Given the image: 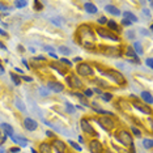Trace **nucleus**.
Segmentation results:
<instances>
[{
  "label": "nucleus",
  "instance_id": "46",
  "mask_svg": "<svg viewBox=\"0 0 153 153\" xmlns=\"http://www.w3.org/2000/svg\"><path fill=\"white\" fill-rule=\"evenodd\" d=\"M21 79L24 80V81H27V82L33 81V79H32V77H29V76H22V77H21Z\"/></svg>",
  "mask_w": 153,
  "mask_h": 153
},
{
  "label": "nucleus",
  "instance_id": "21",
  "mask_svg": "<svg viewBox=\"0 0 153 153\" xmlns=\"http://www.w3.org/2000/svg\"><path fill=\"white\" fill-rule=\"evenodd\" d=\"M0 127H1V130L5 132V135L7 136H13V128H12V126L11 124H8V123H1L0 124Z\"/></svg>",
  "mask_w": 153,
  "mask_h": 153
},
{
  "label": "nucleus",
  "instance_id": "41",
  "mask_svg": "<svg viewBox=\"0 0 153 153\" xmlns=\"http://www.w3.org/2000/svg\"><path fill=\"white\" fill-rule=\"evenodd\" d=\"M43 48L47 51L48 54H50V53H54V47H51V46H43Z\"/></svg>",
  "mask_w": 153,
  "mask_h": 153
},
{
  "label": "nucleus",
  "instance_id": "62",
  "mask_svg": "<svg viewBox=\"0 0 153 153\" xmlns=\"http://www.w3.org/2000/svg\"><path fill=\"white\" fill-rule=\"evenodd\" d=\"M0 19H1V17H0Z\"/></svg>",
  "mask_w": 153,
  "mask_h": 153
},
{
  "label": "nucleus",
  "instance_id": "7",
  "mask_svg": "<svg viewBox=\"0 0 153 153\" xmlns=\"http://www.w3.org/2000/svg\"><path fill=\"white\" fill-rule=\"evenodd\" d=\"M80 126H81V130L84 131L85 134L90 135V136H94V137L98 136V134H97V132L94 131V128H93V126L89 123V120H88V119L82 118V119L80 120Z\"/></svg>",
  "mask_w": 153,
  "mask_h": 153
},
{
  "label": "nucleus",
  "instance_id": "57",
  "mask_svg": "<svg viewBox=\"0 0 153 153\" xmlns=\"http://www.w3.org/2000/svg\"><path fill=\"white\" fill-rule=\"evenodd\" d=\"M4 72H5V71H4V68H3V65L0 64V75H3V74H4Z\"/></svg>",
  "mask_w": 153,
  "mask_h": 153
},
{
  "label": "nucleus",
  "instance_id": "36",
  "mask_svg": "<svg viewBox=\"0 0 153 153\" xmlns=\"http://www.w3.org/2000/svg\"><path fill=\"white\" fill-rule=\"evenodd\" d=\"M34 9H36V11H42L43 9L42 3H39L38 0H36V1H34Z\"/></svg>",
  "mask_w": 153,
  "mask_h": 153
},
{
  "label": "nucleus",
  "instance_id": "35",
  "mask_svg": "<svg viewBox=\"0 0 153 153\" xmlns=\"http://www.w3.org/2000/svg\"><path fill=\"white\" fill-rule=\"evenodd\" d=\"M60 64H64V65H68V67H72V62L68 60V59L65 58H60V62H59Z\"/></svg>",
  "mask_w": 153,
  "mask_h": 153
},
{
  "label": "nucleus",
  "instance_id": "14",
  "mask_svg": "<svg viewBox=\"0 0 153 153\" xmlns=\"http://www.w3.org/2000/svg\"><path fill=\"white\" fill-rule=\"evenodd\" d=\"M24 127L27 131H36L38 128V123L34 119H32V118H25L24 119Z\"/></svg>",
  "mask_w": 153,
  "mask_h": 153
},
{
  "label": "nucleus",
  "instance_id": "26",
  "mask_svg": "<svg viewBox=\"0 0 153 153\" xmlns=\"http://www.w3.org/2000/svg\"><path fill=\"white\" fill-rule=\"evenodd\" d=\"M51 68H54L55 71L58 72V74H60V75H65V69L64 68H62V64L60 65H56L55 63L51 64Z\"/></svg>",
  "mask_w": 153,
  "mask_h": 153
},
{
  "label": "nucleus",
  "instance_id": "40",
  "mask_svg": "<svg viewBox=\"0 0 153 153\" xmlns=\"http://www.w3.org/2000/svg\"><path fill=\"white\" fill-rule=\"evenodd\" d=\"M126 36H127L128 39H134V38H135V33L134 32H127Z\"/></svg>",
  "mask_w": 153,
  "mask_h": 153
},
{
  "label": "nucleus",
  "instance_id": "52",
  "mask_svg": "<svg viewBox=\"0 0 153 153\" xmlns=\"http://www.w3.org/2000/svg\"><path fill=\"white\" fill-rule=\"evenodd\" d=\"M56 20H58V19H51V22L55 24V25H58V26H60V22L56 21Z\"/></svg>",
  "mask_w": 153,
  "mask_h": 153
},
{
  "label": "nucleus",
  "instance_id": "37",
  "mask_svg": "<svg viewBox=\"0 0 153 153\" xmlns=\"http://www.w3.org/2000/svg\"><path fill=\"white\" fill-rule=\"evenodd\" d=\"M97 22H98V24H100V25H105V24L107 22V19H106V17H105V16H101V17H100V19H98V20H97Z\"/></svg>",
  "mask_w": 153,
  "mask_h": 153
},
{
  "label": "nucleus",
  "instance_id": "44",
  "mask_svg": "<svg viewBox=\"0 0 153 153\" xmlns=\"http://www.w3.org/2000/svg\"><path fill=\"white\" fill-rule=\"evenodd\" d=\"M92 90H93V93H97V94H102V93H103V92H102V90H101L100 88H93Z\"/></svg>",
  "mask_w": 153,
  "mask_h": 153
},
{
  "label": "nucleus",
  "instance_id": "47",
  "mask_svg": "<svg viewBox=\"0 0 153 153\" xmlns=\"http://www.w3.org/2000/svg\"><path fill=\"white\" fill-rule=\"evenodd\" d=\"M9 152H11V153H19L20 152V148H17V147L11 148V149H9Z\"/></svg>",
  "mask_w": 153,
  "mask_h": 153
},
{
  "label": "nucleus",
  "instance_id": "43",
  "mask_svg": "<svg viewBox=\"0 0 153 153\" xmlns=\"http://www.w3.org/2000/svg\"><path fill=\"white\" fill-rule=\"evenodd\" d=\"M131 24H132V22H130V21H127V20H124V19H123V20H122V25H123V26H130V25H131Z\"/></svg>",
  "mask_w": 153,
  "mask_h": 153
},
{
  "label": "nucleus",
  "instance_id": "50",
  "mask_svg": "<svg viewBox=\"0 0 153 153\" xmlns=\"http://www.w3.org/2000/svg\"><path fill=\"white\" fill-rule=\"evenodd\" d=\"M72 62H75V63H81V62H82V59L80 58V56H76V58H75Z\"/></svg>",
  "mask_w": 153,
  "mask_h": 153
},
{
  "label": "nucleus",
  "instance_id": "15",
  "mask_svg": "<svg viewBox=\"0 0 153 153\" xmlns=\"http://www.w3.org/2000/svg\"><path fill=\"white\" fill-rule=\"evenodd\" d=\"M124 54H126V56H128V58H132L134 59V62L136 64H140V60H139V58H137V55L135 54V51H134V48H132L131 46H127L126 48H124ZM134 62H132V63H134Z\"/></svg>",
  "mask_w": 153,
  "mask_h": 153
},
{
  "label": "nucleus",
  "instance_id": "45",
  "mask_svg": "<svg viewBox=\"0 0 153 153\" xmlns=\"http://www.w3.org/2000/svg\"><path fill=\"white\" fill-rule=\"evenodd\" d=\"M39 93H41V96H47V94H48L47 90L43 89V88H39Z\"/></svg>",
  "mask_w": 153,
  "mask_h": 153
},
{
  "label": "nucleus",
  "instance_id": "18",
  "mask_svg": "<svg viewBox=\"0 0 153 153\" xmlns=\"http://www.w3.org/2000/svg\"><path fill=\"white\" fill-rule=\"evenodd\" d=\"M105 11L107 13H110V15H113V16H119L120 15V11L117 8L115 5H113V4H107L105 7Z\"/></svg>",
  "mask_w": 153,
  "mask_h": 153
},
{
  "label": "nucleus",
  "instance_id": "20",
  "mask_svg": "<svg viewBox=\"0 0 153 153\" xmlns=\"http://www.w3.org/2000/svg\"><path fill=\"white\" fill-rule=\"evenodd\" d=\"M107 26H109V30L110 32H113V33H119L120 30H119V26H118V24L114 21V20H107Z\"/></svg>",
  "mask_w": 153,
  "mask_h": 153
},
{
  "label": "nucleus",
  "instance_id": "9",
  "mask_svg": "<svg viewBox=\"0 0 153 153\" xmlns=\"http://www.w3.org/2000/svg\"><path fill=\"white\" fill-rule=\"evenodd\" d=\"M51 148H54L58 153H65V149H67V145H65L64 141H62L60 139H54L53 143H51Z\"/></svg>",
  "mask_w": 153,
  "mask_h": 153
},
{
  "label": "nucleus",
  "instance_id": "59",
  "mask_svg": "<svg viewBox=\"0 0 153 153\" xmlns=\"http://www.w3.org/2000/svg\"><path fill=\"white\" fill-rule=\"evenodd\" d=\"M79 141L82 144V143H84V137H82V136H79Z\"/></svg>",
  "mask_w": 153,
  "mask_h": 153
},
{
  "label": "nucleus",
  "instance_id": "48",
  "mask_svg": "<svg viewBox=\"0 0 153 153\" xmlns=\"http://www.w3.org/2000/svg\"><path fill=\"white\" fill-rule=\"evenodd\" d=\"M34 60H42V62H45V60H46V58H45L43 55H39V56L34 58Z\"/></svg>",
  "mask_w": 153,
  "mask_h": 153
},
{
  "label": "nucleus",
  "instance_id": "8",
  "mask_svg": "<svg viewBox=\"0 0 153 153\" xmlns=\"http://www.w3.org/2000/svg\"><path fill=\"white\" fill-rule=\"evenodd\" d=\"M89 151H90V153H102L103 152L102 143H101L100 140H97V139L90 140L89 141Z\"/></svg>",
  "mask_w": 153,
  "mask_h": 153
},
{
  "label": "nucleus",
  "instance_id": "11",
  "mask_svg": "<svg viewBox=\"0 0 153 153\" xmlns=\"http://www.w3.org/2000/svg\"><path fill=\"white\" fill-rule=\"evenodd\" d=\"M67 82L71 88H81L82 86V82L76 75H71V76H67Z\"/></svg>",
  "mask_w": 153,
  "mask_h": 153
},
{
  "label": "nucleus",
  "instance_id": "49",
  "mask_svg": "<svg viewBox=\"0 0 153 153\" xmlns=\"http://www.w3.org/2000/svg\"><path fill=\"white\" fill-rule=\"evenodd\" d=\"M7 9H8V7L4 5L3 3H0V11H7Z\"/></svg>",
  "mask_w": 153,
  "mask_h": 153
},
{
  "label": "nucleus",
  "instance_id": "19",
  "mask_svg": "<svg viewBox=\"0 0 153 153\" xmlns=\"http://www.w3.org/2000/svg\"><path fill=\"white\" fill-rule=\"evenodd\" d=\"M11 139L13 140V143L19 144L20 147H22V148L27 147V139H25V137H21V136H19V137H16V136H11Z\"/></svg>",
  "mask_w": 153,
  "mask_h": 153
},
{
  "label": "nucleus",
  "instance_id": "39",
  "mask_svg": "<svg viewBox=\"0 0 153 153\" xmlns=\"http://www.w3.org/2000/svg\"><path fill=\"white\" fill-rule=\"evenodd\" d=\"M145 64H147L149 68H153V59L152 58H148L147 60H145Z\"/></svg>",
  "mask_w": 153,
  "mask_h": 153
},
{
  "label": "nucleus",
  "instance_id": "25",
  "mask_svg": "<svg viewBox=\"0 0 153 153\" xmlns=\"http://www.w3.org/2000/svg\"><path fill=\"white\" fill-rule=\"evenodd\" d=\"M143 147L145 149H152L153 148V140L152 139H144V140H143Z\"/></svg>",
  "mask_w": 153,
  "mask_h": 153
},
{
  "label": "nucleus",
  "instance_id": "55",
  "mask_svg": "<svg viewBox=\"0 0 153 153\" xmlns=\"http://www.w3.org/2000/svg\"><path fill=\"white\" fill-rule=\"evenodd\" d=\"M15 71H16V72H19V74H24V71H22L21 68H19V67H16V68H15Z\"/></svg>",
  "mask_w": 153,
  "mask_h": 153
},
{
  "label": "nucleus",
  "instance_id": "6",
  "mask_svg": "<svg viewBox=\"0 0 153 153\" xmlns=\"http://www.w3.org/2000/svg\"><path fill=\"white\" fill-rule=\"evenodd\" d=\"M97 122H98L100 126L102 128H105L106 131H110L115 127V122H114V119L110 117H101L97 119Z\"/></svg>",
  "mask_w": 153,
  "mask_h": 153
},
{
  "label": "nucleus",
  "instance_id": "29",
  "mask_svg": "<svg viewBox=\"0 0 153 153\" xmlns=\"http://www.w3.org/2000/svg\"><path fill=\"white\" fill-rule=\"evenodd\" d=\"M101 97H102V100L105 101V102H110V101L113 100V94H111V93H102Z\"/></svg>",
  "mask_w": 153,
  "mask_h": 153
},
{
  "label": "nucleus",
  "instance_id": "3",
  "mask_svg": "<svg viewBox=\"0 0 153 153\" xmlns=\"http://www.w3.org/2000/svg\"><path fill=\"white\" fill-rule=\"evenodd\" d=\"M115 137L119 140L120 144H123L124 147H131L134 144V139H132V135L128 132L127 130H119L117 132Z\"/></svg>",
  "mask_w": 153,
  "mask_h": 153
},
{
  "label": "nucleus",
  "instance_id": "34",
  "mask_svg": "<svg viewBox=\"0 0 153 153\" xmlns=\"http://www.w3.org/2000/svg\"><path fill=\"white\" fill-rule=\"evenodd\" d=\"M65 109H67V113H68V114H74V113H75V110H76L75 107L72 106L69 102H65Z\"/></svg>",
  "mask_w": 153,
  "mask_h": 153
},
{
  "label": "nucleus",
  "instance_id": "32",
  "mask_svg": "<svg viewBox=\"0 0 153 153\" xmlns=\"http://www.w3.org/2000/svg\"><path fill=\"white\" fill-rule=\"evenodd\" d=\"M131 132H132V134H134V135H135V136H136V137H141V131L139 130L137 127L132 126V127H131Z\"/></svg>",
  "mask_w": 153,
  "mask_h": 153
},
{
  "label": "nucleus",
  "instance_id": "33",
  "mask_svg": "<svg viewBox=\"0 0 153 153\" xmlns=\"http://www.w3.org/2000/svg\"><path fill=\"white\" fill-rule=\"evenodd\" d=\"M59 51H60V54H63V55H69L71 54V50H69L67 46H60L59 47Z\"/></svg>",
  "mask_w": 153,
  "mask_h": 153
},
{
  "label": "nucleus",
  "instance_id": "10",
  "mask_svg": "<svg viewBox=\"0 0 153 153\" xmlns=\"http://www.w3.org/2000/svg\"><path fill=\"white\" fill-rule=\"evenodd\" d=\"M47 89L55 93H60L64 90V85L59 81H48L47 82Z\"/></svg>",
  "mask_w": 153,
  "mask_h": 153
},
{
  "label": "nucleus",
  "instance_id": "42",
  "mask_svg": "<svg viewBox=\"0 0 153 153\" xmlns=\"http://www.w3.org/2000/svg\"><path fill=\"white\" fill-rule=\"evenodd\" d=\"M46 136H47V137L54 139V137H55V134H54L53 131H46Z\"/></svg>",
  "mask_w": 153,
  "mask_h": 153
},
{
  "label": "nucleus",
  "instance_id": "13",
  "mask_svg": "<svg viewBox=\"0 0 153 153\" xmlns=\"http://www.w3.org/2000/svg\"><path fill=\"white\" fill-rule=\"evenodd\" d=\"M132 106L135 107V109H137L139 111H141L143 114H145V115H151L152 114V110H151V107H149L148 105H143V103H140V102H134L132 103Z\"/></svg>",
  "mask_w": 153,
  "mask_h": 153
},
{
  "label": "nucleus",
  "instance_id": "38",
  "mask_svg": "<svg viewBox=\"0 0 153 153\" xmlns=\"http://www.w3.org/2000/svg\"><path fill=\"white\" fill-rule=\"evenodd\" d=\"M93 94H94V93H93V90H92V89H86L85 92L82 93V96H84V97H88V98H89V97H92Z\"/></svg>",
  "mask_w": 153,
  "mask_h": 153
},
{
  "label": "nucleus",
  "instance_id": "23",
  "mask_svg": "<svg viewBox=\"0 0 153 153\" xmlns=\"http://www.w3.org/2000/svg\"><path fill=\"white\" fill-rule=\"evenodd\" d=\"M39 153H53V148H51V145L48 143H41Z\"/></svg>",
  "mask_w": 153,
  "mask_h": 153
},
{
  "label": "nucleus",
  "instance_id": "60",
  "mask_svg": "<svg viewBox=\"0 0 153 153\" xmlns=\"http://www.w3.org/2000/svg\"><path fill=\"white\" fill-rule=\"evenodd\" d=\"M0 153H7V151L3 147H0Z\"/></svg>",
  "mask_w": 153,
  "mask_h": 153
},
{
  "label": "nucleus",
  "instance_id": "1",
  "mask_svg": "<svg viewBox=\"0 0 153 153\" xmlns=\"http://www.w3.org/2000/svg\"><path fill=\"white\" fill-rule=\"evenodd\" d=\"M77 37H79V43L85 48H93L96 43V36L93 32L92 26L88 24L79 26L77 29Z\"/></svg>",
  "mask_w": 153,
  "mask_h": 153
},
{
  "label": "nucleus",
  "instance_id": "17",
  "mask_svg": "<svg viewBox=\"0 0 153 153\" xmlns=\"http://www.w3.org/2000/svg\"><path fill=\"white\" fill-rule=\"evenodd\" d=\"M140 97H141V100L144 101V103H145V105L151 106L152 103H153V98H152V94H151V93H149V92H141Z\"/></svg>",
  "mask_w": 153,
  "mask_h": 153
},
{
  "label": "nucleus",
  "instance_id": "2",
  "mask_svg": "<svg viewBox=\"0 0 153 153\" xmlns=\"http://www.w3.org/2000/svg\"><path fill=\"white\" fill-rule=\"evenodd\" d=\"M101 74L107 76V77L111 79L118 85H124L126 84V79H124V76L122 75L119 71H117V69H107V71H102Z\"/></svg>",
  "mask_w": 153,
  "mask_h": 153
},
{
  "label": "nucleus",
  "instance_id": "27",
  "mask_svg": "<svg viewBox=\"0 0 153 153\" xmlns=\"http://www.w3.org/2000/svg\"><path fill=\"white\" fill-rule=\"evenodd\" d=\"M11 79H12V81L15 82V85H20V84H21V79H20L16 74H13V72H11Z\"/></svg>",
  "mask_w": 153,
  "mask_h": 153
},
{
  "label": "nucleus",
  "instance_id": "16",
  "mask_svg": "<svg viewBox=\"0 0 153 153\" xmlns=\"http://www.w3.org/2000/svg\"><path fill=\"white\" fill-rule=\"evenodd\" d=\"M84 9L89 13V15H96V13L98 12V8H97L96 4L92 3V1H86L84 4Z\"/></svg>",
  "mask_w": 153,
  "mask_h": 153
},
{
  "label": "nucleus",
  "instance_id": "56",
  "mask_svg": "<svg viewBox=\"0 0 153 153\" xmlns=\"http://www.w3.org/2000/svg\"><path fill=\"white\" fill-rule=\"evenodd\" d=\"M48 55H50L51 58H54V59H56V58H58V56H56V54H55V53H50Z\"/></svg>",
  "mask_w": 153,
  "mask_h": 153
},
{
  "label": "nucleus",
  "instance_id": "61",
  "mask_svg": "<svg viewBox=\"0 0 153 153\" xmlns=\"http://www.w3.org/2000/svg\"><path fill=\"white\" fill-rule=\"evenodd\" d=\"M32 153H38V152L36 151V149H32Z\"/></svg>",
  "mask_w": 153,
  "mask_h": 153
},
{
  "label": "nucleus",
  "instance_id": "58",
  "mask_svg": "<svg viewBox=\"0 0 153 153\" xmlns=\"http://www.w3.org/2000/svg\"><path fill=\"white\" fill-rule=\"evenodd\" d=\"M19 50L21 51V53H25V48H24V47L21 46V45H20V46H19Z\"/></svg>",
  "mask_w": 153,
  "mask_h": 153
},
{
  "label": "nucleus",
  "instance_id": "54",
  "mask_svg": "<svg viewBox=\"0 0 153 153\" xmlns=\"http://www.w3.org/2000/svg\"><path fill=\"white\" fill-rule=\"evenodd\" d=\"M0 34H1L3 37H7V36H8V33L4 32V30H3V29H0Z\"/></svg>",
  "mask_w": 153,
  "mask_h": 153
},
{
  "label": "nucleus",
  "instance_id": "12",
  "mask_svg": "<svg viewBox=\"0 0 153 153\" xmlns=\"http://www.w3.org/2000/svg\"><path fill=\"white\" fill-rule=\"evenodd\" d=\"M103 50V54L105 55H109V56H120L122 53H120V50L119 48H117V47H111V46H103V47H101Z\"/></svg>",
  "mask_w": 153,
  "mask_h": 153
},
{
  "label": "nucleus",
  "instance_id": "51",
  "mask_svg": "<svg viewBox=\"0 0 153 153\" xmlns=\"http://www.w3.org/2000/svg\"><path fill=\"white\" fill-rule=\"evenodd\" d=\"M22 64H24V65H25V67H26L27 69H29V68H30V65H29V63H27V60H25V59H22Z\"/></svg>",
  "mask_w": 153,
  "mask_h": 153
},
{
  "label": "nucleus",
  "instance_id": "4",
  "mask_svg": "<svg viewBox=\"0 0 153 153\" xmlns=\"http://www.w3.org/2000/svg\"><path fill=\"white\" fill-rule=\"evenodd\" d=\"M76 71H77V74L80 76H84V77H89V76L94 75V69H93L92 65L88 64V63H79Z\"/></svg>",
  "mask_w": 153,
  "mask_h": 153
},
{
  "label": "nucleus",
  "instance_id": "31",
  "mask_svg": "<svg viewBox=\"0 0 153 153\" xmlns=\"http://www.w3.org/2000/svg\"><path fill=\"white\" fill-rule=\"evenodd\" d=\"M69 145H71V147L74 148V149H76L77 152H81V151H82V147H81V145H79L77 143H75V141H72V140H69Z\"/></svg>",
  "mask_w": 153,
  "mask_h": 153
},
{
  "label": "nucleus",
  "instance_id": "30",
  "mask_svg": "<svg viewBox=\"0 0 153 153\" xmlns=\"http://www.w3.org/2000/svg\"><path fill=\"white\" fill-rule=\"evenodd\" d=\"M15 5L17 7V8H24V7L27 5V1H25V0H16Z\"/></svg>",
  "mask_w": 153,
  "mask_h": 153
},
{
  "label": "nucleus",
  "instance_id": "53",
  "mask_svg": "<svg viewBox=\"0 0 153 153\" xmlns=\"http://www.w3.org/2000/svg\"><path fill=\"white\" fill-rule=\"evenodd\" d=\"M130 153H136V149H135V145L134 144L130 147Z\"/></svg>",
  "mask_w": 153,
  "mask_h": 153
},
{
  "label": "nucleus",
  "instance_id": "5",
  "mask_svg": "<svg viewBox=\"0 0 153 153\" xmlns=\"http://www.w3.org/2000/svg\"><path fill=\"white\" fill-rule=\"evenodd\" d=\"M96 33L98 34V36H101L102 38H107V39H111V41H114V42H119V37H118L115 33L110 32L109 29H105V27H102V26L97 27Z\"/></svg>",
  "mask_w": 153,
  "mask_h": 153
},
{
  "label": "nucleus",
  "instance_id": "24",
  "mask_svg": "<svg viewBox=\"0 0 153 153\" xmlns=\"http://www.w3.org/2000/svg\"><path fill=\"white\" fill-rule=\"evenodd\" d=\"M131 47L134 48V51H135V54H136V55H141L143 53H144V50H143L141 43L139 42V41H136V42H134V45H132Z\"/></svg>",
  "mask_w": 153,
  "mask_h": 153
},
{
  "label": "nucleus",
  "instance_id": "28",
  "mask_svg": "<svg viewBox=\"0 0 153 153\" xmlns=\"http://www.w3.org/2000/svg\"><path fill=\"white\" fill-rule=\"evenodd\" d=\"M74 94H75L76 97H77V98H80V100H81V101H82V103H84V105H85L86 107H89V103L86 102V100H85V97L82 96V93H77V92H75Z\"/></svg>",
  "mask_w": 153,
  "mask_h": 153
},
{
  "label": "nucleus",
  "instance_id": "22",
  "mask_svg": "<svg viewBox=\"0 0 153 153\" xmlns=\"http://www.w3.org/2000/svg\"><path fill=\"white\" fill-rule=\"evenodd\" d=\"M123 19L127 20V21H130V22H136L137 21V17L135 16L132 12H130V11L123 12Z\"/></svg>",
  "mask_w": 153,
  "mask_h": 153
}]
</instances>
